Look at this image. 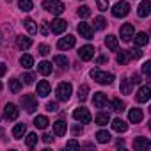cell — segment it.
Segmentation results:
<instances>
[{
	"label": "cell",
	"instance_id": "35",
	"mask_svg": "<svg viewBox=\"0 0 151 151\" xmlns=\"http://www.w3.org/2000/svg\"><path fill=\"white\" fill-rule=\"evenodd\" d=\"M110 107H112V110H116V112H123L124 103H123V100L116 98V100H112V101H110Z\"/></svg>",
	"mask_w": 151,
	"mask_h": 151
},
{
	"label": "cell",
	"instance_id": "25",
	"mask_svg": "<svg viewBox=\"0 0 151 151\" xmlns=\"http://www.w3.org/2000/svg\"><path fill=\"white\" fill-rule=\"evenodd\" d=\"M25 132H27V126H25V123H18V124L13 128V137H14V139H22Z\"/></svg>",
	"mask_w": 151,
	"mask_h": 151
},
{
	"label": "cell",
	"instance_id": "1",
	"mask_svg": "<svg viewBox=\"0 0 151 151\" xmlns=\"http://www.w3.org/2000/svg\"><path fill=\"white\" fill-rule=\"evenodd\" d=\"M91 78H93V80H96L98 84L109 86V84H112V80H114V75H112V73H109V71L93 69V71H91Z\"/></svg>",
	"mask_w": 151,
	"mask_h": 151
},
{
	"label": "cell",
	"instance_id": "10",
	"mask_svg": "<svg viewBox=\"0 0 151 151\" xmlns=\"http://www.w3.org/2000/svg\"><path fill=\"white\" fill-rule=\"evenodd\" d=\"M75 36H71V34H68L66 37H60L59 39V43H57V46H59V50H69V48H73L75 46Z\"/></svg>",
	"mask_w": 151,
	"mask_h": 151
},
{
	"label": "cell",
	"instance_id": "31",
	"mask_svg": "<svg viewBox=\"0 0 151 151\" xmlns=\"http://www.w3.org/2000/svg\"><path fill=\"white\" fill-rule=\"evenodd\" d=\"M96 140H98V142H101V144H107V142L110 140V133H109V132H105V130H100V132L96 133Z\"/></svg>",
	"mask_w": 151,
	"mask_h": 151
},
{
	"label": "cell",
	"instance_id": "42",
	"mask_svg": "<svg viewBox=\"0 0 151 151\" xmlns=\"http://www.w3.org/2000/svg\"><path fill=\"white\" fill-rule=\"evenodd\" d=\"M96 6L100 11H107L109 9V0H96Z\"/></svg>",
	"mask_w": 151,
	"mask_h": 151
},
{
	"label": "cell",
	"instance_id": "45",
	"mask_svg": "<svg viewBox=\"0 0 151 151\" xmlns=\"http://www.w3.org/2000/svg\"><path fill=\"white\" fill-rule=\"evenodd\" d=\"M34 78H36V77H34L32 73H25V75H23V82H25V84H32Z\"/></svg>",
	"mask_w": 151,
	"mask_h": 151
},
{
	"label": "cell",
	"instance_id": "20",
	"mask_svg": "<svg viewBox=\"0 0 151 151\" xmlns=\"http://www.w3.org/2000/svg\"><path fill=\"white\" fill-rule=\"evenodd\" d=\"M16 45H18V48H20V50H27V48H30L32 39H30V37H27V36H18V37H16Z\"/></svg>",
	"mask_w": 151,
	"mask_h": 151
},
{
	"label": "cell",
	"instance_id": "4",
	"mask_svg": "<svg viewBox=\"0 0 151 151\" xmlns=\"http://www.w3.org/2000/svg\"><path fill=\"white\" fill-rule=\"evenodd\" d=\"M22 107H23L29 114H32V112L37 109V100H36V96H34V94H23V96H22Z\"/></svg>",
	"mask_w": 151,
	"mask_h": 151
},
{
	"label": "cell",
	"instance_id": "24",
	"mask_svg": "<svg viewBox=\"0 0 151 151\" xmlns=\"http://www.w3.org/2000/svg\"><path fill=\"white\" fill-rule=\"evenodd\" d=\"M48 124H50V121H48V117H45V116H37V117L34 119V126L39 128V130L48 128Z\"/></svg>",
	"mask_w": 151,
	"mask_h": 151
},
{
	"label": "cell",
	"instance_id": "5",
	"mask_svg": "<svg viewBox=\"0 0 151 151\" xmlns=\"http://www.w3.org/2000/svg\"><path fill=\"white\" fill-rule=\"evenodd\" d=\"M128 13H130L128 2H117V4L112 7V14H114L116 18H124V16H128Z\"/></svg>",
	"mask_w": 151,
	"mask_h": 151
},
{
	"label": "cell",
	"instance_id": "22",
	"mask_svg": "<svg viewBox=\"0 0 151 151\" xmlns=\"http://www.w3.org/2000/svg\"><path fill=\"white\" fill-rule=\"evenodd\" d=\"M112 128L116 130V132H119V133H124L126 130H128V124L123 121V119H119V117H116L114 121H112Z\"/></svg>",
	"mask_w": 151,
	"mask_h": 151
},
{
	"label": "cell",
	"instance_id": "54",
	"mask_svg": "<svg viewBox=\"0 0 151 151\" xmlns=\"http://www.w3.org/2000/svg\"><path fill=\"white\" fill-rule=\"evenodd\" d=\"M0 91H2V84H0Z\"/></svg>",
	"mask_w": 151,
	"mask_h": 151
},
{
	"label": "cell",
	"instance_id": "41",
	"mask_svg": "<svg viewBox=\"0 0 151 151\" xmlns=\"http://www.w3.org/2000/svg\"><path fill=\"white\" fill-rule=\"evenodd\" d=\"M117 64H121V66H124L126 62H128V55H126V52H119L117 53Z\"/></svg>",
	"mask_w": 151,
	"mask_h": 151
},
{
	"label": "cell",
	"instance_id": "40",
	"mask_svg": "<svg viewBox=\"0 0 151 151\" xmlns=\"http://www.w3.org/2000/svg\"><path fill=\"white\" fill-rule=\"evenodd\" d=\"M126 55H128V59H140L142 57V52L139 48H132V50L126 52Z\"/></svg>",
	"mask_w": 151,
	"mask_h": 151
},
{
	"label": "cell",
	"instance_id": "39",
	"mask_svg": "<svg viewBox=\"0 0 151 151\" xmlns=\"http://www.w3.org/2000/svg\"><path fill=\"white\" fill-rule=\"evenodd\" d=\"M105 25H107V22H105V18H103V16H98V18H94V29H96V30H101V29H105Z\"/></svg>",
	"mask_w": 151,
	"mask_h": 151
},
{
	"label": "cell",
	"instance_id": "16",
	"mask_svg": "<svg viewBox=\"0 0 151 151\" xmlns=\"http://www.w3.org/2000/svg\"><path fill=\"white\" fill-rule=\"evenodd\" d=\"M149 98H151V89H149L147 86H142V87L137 91V101H139V103H146Z\"/></svg>",
	"mask_w": 151,
	"mask_h": 151
},
{
	"label": "cell",
	"instance_id": "3",
	"mask_svg": "<svg viewBox=\"0 0 151 151\" xmlns=\"http://www.w3.org/2000/svg\"><path fill=\"white\" fill-rule=\"evenodd\" d=\"M71 93H73L71 84H68V82L59 84V87H57V98H59L60 101H68V100L71 98Z\"/></svg>",
	"mask_w": 151,
	"mask_h": 151
},
{
	"label": "cell",
	"instance_id": "7",
	"mask_svg": "<svg viewBox=\"0 0 151 151\" xmlns=\"http://www.w3.org/2000/svg\"><path fill=\"white\" fill-rule=\"evenodd\" d=\"M77 30H78V34H80V37H84V39H93V36H94V30H93V27L89 25V23H78V27H77Z\"/></svg>",
	"mask_w": 151,
	"mask_h": 151
},
{
	"label": "cell",
	"instance_id": "55",
	"mask_svg": "<svg viewBox=\"0 0 151 151\" xmlns=\"http://www.w3.org/2000/svg\"><path fill=\"white\" fill-rule=\"evenodd\" d=\"M7 2H11V0H7Z\"/></svg>",
	"mask_w": 151,
	"mask_h": 151
},
{
	"label": "cell",
	"instance_id": "37",
	"mask_svg": "<svg viewBox=\"0 0 151 151\" xmlns=\"http://www.w3.org/2000/svg\"><path fill=\"white\" fill-rule=\"evenodd\" d=\"M25 144H27L29 147H34V146L37 144V135H36V133H29L27 139H25Z\"/></svg>",
	"mask_w": 151,
	"mask_h": 151
},
{
	"label": "cell",
	"instance_id": "14",
	"mask_svg": "<svg viewBox=\"0 0 151 151\" xmlns=\"http://www.w3.org/2000/svg\"><path fill=\"white\" fill-rule=\"evenodd\" d=\"M93 103L96 109H105L109 105V100L105 96V93H94V98H93Z\"/></svg>",
	"mask_w": 151,
	"mask_h": 151
},
{
	"label": "cell",
	"instance_id": "30",
	"mask_svg": "<svg viewBox=\"0 0 151 151\" xmlns=\"http://www.w3.org/2000/svg\"><path fill=\"white\" fill-rule=\"evenodd\" d=\"M109 114H105V112H100L98 116H96V119H94V123L96 124H100V126H105V124H109Z\"/></svg>",
	"mask_w": 151,
	"mask_h": 151
},
{
	"label": "cell",
	"instance_id": "52",
	"mask_svg": "<svg viewBox=\"0 0 151 151\" xmlns=\"http://www.w3.org/2000/svg\"><path fill=\"white\" fill-rule=\"evenodd\" d=\"M39 30H41V34H43V36H46V34H48V30H46V27H45V25H41V29H39Z\"/></svg>",
	"mask_w": 151,
	"mask_h": 151
},
{
	"label": "cell",
	"instance_id": "8",
	"mask_svg": "<svg viewBox=\"0 0 151 151\" xmlns=\"http://www.w3.org/2000/svg\"><path fill=\"white\" fill-rule=\"evenodd\" d=\"M66 27H68V22L62 20V18H55V20L50 23V29H52L53 34H62V32L66 30Z\"/></svg>",
	"mask_w": 151,
	"mask_h": 151
},
{
	"label": "cell",
	"instance_id": "15",
	"mask_svg": "<svg viewBox=\"0 0 151 151\" xmlns=\"http://www.w3.org/2000/svg\"><path fill=\"white\" fill-rule=\"evenodd\" d=\"M137 14L140 18H147L151 14V2L149 0H144V2H140V6L137 7Z\"/></svg>",
	"mask_w": 151,
	"mask_h": 151
},
{
	"label": "cell",
	"instance_id": "36",
	"mask_svg": "<svg viewBox=\"0 0 151 151\" xmlns=\"http://www.w3.org/2000/svg\"><path fill=\"white\" fill-rule=\"evenodd\" d=\"M87 94H89V87L84 84V86H80L78 87V100L80 101H86L87 100Z\"/></svg>",
	"mask_w": 151,
	"mask_h": 151
},
{
	"label": "cell",
	"instance_id": "26",
	"mask_svg": "<svg viewBox=\"0 0 151 151\" xmlns=\"http://www.w3.org/2000/svg\"><path fill=\"white\" fill-rule=\"evenodd\" d=\"M37 71L46 77V75H50V73H52V64H50V62H46V60H43V62H39V64H37Z\"/></svg>",
	"mask_w": 151,
	"mask_h": 151
},
{
	"label": "cell",
	"instance_id": "18",
	"mask_svg": "<svg viewBox=\"0 0 151 151\" xmlns=\"http://www.w3.org/2000/svg\"><path fill=\"white\" fill-rule=\"evenodd\" d=\"M142 117H144V114H142V110L140 109H130V112H128V119L132 121V123H140L142 121Z\"/></svg>",
	"mask_w": 151,
	"mask_h": 151
},
{
	"label": "cell",
	"instance_id": "38",
	"mask_svg": "<svg viewBox=\"0 0 151 151\" xmlns=\"http://www.w3.org/2000/svg\"><path fill=\"white\" fill-rule=\"evenodd\" d=\"M77 14H78L80 18H89V16H91V9H89L87 6H82V7H78Z\"/></svg>",
	"mask_w": 151,
	"mask_h": 151
},
{
	"label": "cell",
	"instance_id": "17",
	"mask_svg": "<svg viewBox=\"0 0 151 151\" xmlns=\"http://www.w3.org/2000/svg\"><path fill=\"white\" fill-rule=\"evenodd\" d=\"M50 91H52V86H50L46 80H41V82L37 84V96L45 98V96H48V94H50Z\"/></svg>",
	"mask_w": 151,
	"mask_h": 151
},
{
	"label": "cell",
	"instance_id": "33",
	"mask_svg": "<svg viewBox=\"0 0 151 151\" xmlns=\"http://www.w3.org/2000/svg\"><path fill=\"white\" fill-rule=\"evenodd\" d=\"M9 89H11V93L18 94V93L22 91V82H20V80H16V78L9 80Z\"/></svg>",
	"mask_w": 151,
	"mask_h": 151
},
{
	"label": "cell",
	"instance_id": "6",
	"mask_svg": "<svg viewBox=\"0 0 151 151\" xmlns=\"http://www.w3.org/2000/svg\"><path fill=\"white\" fill-rule=\"evenodd\" d=\"M73 117L77 119V121H80V123H91V112L87 110V109H84V107H80V109H75L73 110Z\"/></svg>",
	"mask_w": 151,
	"mask_h": 151
},
{
	"label": "cell",
	"instance_id": "53",
	"mask_svg": "<svg viewBox=\"0 0 151 151\" xmlns=\"http://www.w3.org/2000/svg\"><path fill=\"white\" fill-rule=\"evenodd\" d=\"M0 137H4V130L2 128H0Z\"/></svg>",
	"mask_w": 151,
	"mask_h": 151
},
{
	"label": "cell",
	"instance_id": "49",
	"mask_svg": "<svg viewBox=\"0 0 151 151\" xmlns=\"http://www.w3.org/2000/svg\"><path fill=\"white\" fill-rule=\"evenodd\" d=\"M66 147H80V144L77 140H69V142H66Z\"/></svg>",
	"mask_w": 151,
	"mask_h": 151
},
{
	"label": "cell",
	"instance_id": "27",
	"mask_svg": "<svg viewBox=\"0 0 151 151\" xmlns=\"http://www.w3.org/2000/svg\"><path fill=\"white\" fill-rule=\"evenodd\" d=\"M23 27L27 29L29 34H36V32H37V25H36V22H34L32 18H27V20L23 22Z\"/></svg>",
	"mask_w": 151,
	"mask_h": 151
},
{
	"label": "cell",
	"instance_id": "47",
	"mask_svg": "<svg viewBox=\"0 0 151 151\" xmlns=\"http://www.w3.org/2000/svg\"><path fill=\"white\" fill-rule=\"evenodd\" d=\"M71 132H73V135H75V137H78L84 130H82V126H78V124H77V126H73V128H71Z\"/></svg>",
	"mask_w": 151,
	"mask_h": 151
},
{
	"label": "cell",
	"instance_id": "46",
	"mask_svg": "<svg viewBox=\"0 0 151 151\" xmlns=\"http://www.w3.org/2000/svg\"><path fill=\"white\" fill-rule=\"evenodd\" d=\"M142 73H144V75H149V73H151V62H149V60H146V62L142 64Z\"/></svg>",
	"mask_w": 151,
	"mask_h": 151
},
{
	"label": "cell",
	"instance_id": "2",
	"mask_svg": "<svg viewBox=\"0 0 151 151\" xmlns=\"http://www.w3.org/2000/svg\"><path fill=\"white\" fill-rule=\"evenodd\" d=\"M43 7L48 11V13H52V14H55V16H59V14H62L64 13V4L62 2H59V0H45L43 2Z\"/></svg>",
	"mask_w": 151,
	"mask_h": 151
},
{
	"label": "cell",
	"instance_id": "9",
	"mask_svg": "<svg viewBox=\"0 0 151 151\" xmlns=\"http://www.w3.org/2000/svg\"><path fill=\"white\" fill-rule=\"evenodd\" d=\"M18 114H20V110H18V107H16L14 103H7V105H6L4 117H6L7 121H14V119H18Z\"/></svg>",
	"mask_w": 151,
	"mask_h": 151
},
{
	"label": "cell",
	"instance_id": "44",
	"mask_svg": "<svg viewBox=\"0 0 151 151\" xmlns=\"http://www.w3.org/2000/svg\"><path fill=\"white\" fill-rule=\"evenodd\" d=\"M46 110H48V112H57V110H59V105H57L55 101H48V103H46Z\"/></svg>",
	"mask_w": 151,
	"mask_h": 151
},
{
	"label": "cell",
	"instance_id": "19",
	"mask_svg": "<svg viewBox=\"0 0 151 151\" xmlns=\"http://www.w3.org/2000/svg\"><path fill=\"white\" fill-rule=\"evenodd\" d=\"M105 46H107L109 50H112V52H117V50H119V41H117V37H116V36H107V37H105Z\"/></svg>",
	"mask_w": 151,
	"mask_h": 151
},
{
	"label": "cell",
	"instance_id": "32",
	"mask_svg": "<svg viewBox=\"0 0 151 151\" xmlns=\"http://www.w3.org/2000/svg\"><path fill=\"white\" fill-rule=\"evenodd\" d=\"M18 6H20V9H22L23 13H29V11H32V7H34L32 0H20Z\"/></svg>",
	"mask_w": 151,
	"mask_h": 151
},
{
	"label": "cell",
	"instance_id": "12",
	"mask_svg": "<svg viewBox=\"0 0 151 151\" xmlns=\"http://www.w3.org/2000/svg\"><path fill=\"white\" fill-rule=\"evenodd\" d=\"M94 46H91V45H86V46H82L80 50H78V57L82 59V60H91L93 57H94Z\"/></svg>",
	"mask_w": 151,
	"mask_h": 151
},
{
	"label": "cell",
	"instance_id": "13",
	"mask_svg": "<svg viewBox=\"0 0 151 151\" xmlns=\"http://www.w3.org/2000/svg\"><path fill=\"white\" fill-rule=\"evenodd\" d=\"M133 147H135L137 151H146V149L151 147V140L146 139V137H137V139L133 140Z\"/></svg>",
	"mask_w": 151,
	"mask_h": 151
},
{
	"label": "cell",
	"instance_id": "21",
	"mask_svg": "<svg viewBox=\"0 0 151 151\" xmlns=\"http://www.w3.org/2000/svg\"><path fill=\"white\" fill-rule=\"evenodd\" d=\"M132 39H133L135 46H144V45H147V41H149V37H147V34H146V32H139V34H137V36H133Z\"/></svg>",
	"mask_w": 151,
	"mask_h": 151
},
{
	"label": "cell",
	"instance_id": "50",
	"mask_svg": "<svg viewBox=\"0 0 151 151\" xmlns=\"http://www.w3.org/2000/svg\"><path fill=\"white\" fill-rule=\"evenodd\" d=\"M132 82H133V84H140V82H142V78H140V75H137V73H135L133 77H132Z\"/></svg>",
	"mask_w": 151,
	"mask_h": 151
},
{
	"label": "cell",
	"instance_id": "51",
	"mask_svg": "<svg viewBox=\"0 0 151 151\" xmlns=\"http://www.w3.org/2000/svg\"><path fill=\"white\" fill-rule=\"evenodd\" d=\"M6 71H7L6 64H4V62H0V77H4V75H6Z\"/></svg>",
	"mask_w": 151,
	"mask_h": 151
},
{
	"label": "cell",
	"instance_id": "48",
	"mask_svg": "<svg viewBox=\"0 0 151 151\" xmlns=\"http://www.w3.org/2000/svg\"><path fill=\"white\" fill-rule=\"evenodd\" d=\"M52 140H53V137H52L50 133H45V135H43V142H45V144H50Z\"/></svg>",
	"mask_w": 151,
	"mask_h": 151
},
{
	"label": "cell",
	"instance_id": "29",
	"mask_svg": "<svg viewBox=\"0 0 151 151\" xmlns=\"http://www.w3.org/2000/svg\"><path fill=\"white\" fill-rule=\"evenodd\" d=\"M53 62L59 66V68H68V64H69V60H68V57H64V55H55L53 57Z\"/></svg>",
	"mask_w": 151,
	"mask_h": 151
},
{
	"label": "cell",
	"instance_id": "43",
	"mask_svg": "<svg viewBox=\"0 0 151 151\" xmlns=\"http://www.w3.org/2000/svg\"><path fill=\"white\" fill-rule=\"evenodd\" d=\"M37 52H39L41 55H48V53H50V46H48V45H39V46H37Z\"/></svg>",
	"mask_w": 151,
	"mask_h": 151
},
{
	"label": "cell",
	"instance_id": "28",
	"mask_svg": "<svg viewBox=\"0 0 151 151\" xmlns=\"http://www.w3.org/2000/svg\"><path fill=\"white\" fill-rule=\"evenodd\" d=\"M20 64H22L25 69H30V68L34 66V59H32L30 55H22V57H20Z\"/></svg>",
	"mask_w": 151,
	"mask_h": 151
},
{
	"label": "cell",
	"instance_id": "23",
	"mask_svg": "<svg viewBox=\"0 0 151 151\" xmlns=\"http://www.w3.org/2000/svg\"><path fill=\"white\" fill-rule=\"evenodd\" d=\"M53 133H55L57 137H62V135L66 133V123H64L62 119H59V121L53 123Z\"/></svg>",
	"mask_w": 151,
	"mask_h": 151
},
{
	"label": "cell",
	"instance_id": "11",
	"mask_svg": "<svg viewBox=\"0 0 151 151\" xmlns=\"http://www.w3.org/2000/svg\"><path fill=\"white\" fill-rule=\"evenodd\" d=\"M133 25L132 23H124L121 29H119V34H121V39L123 41H132V37H133Z\"/></svg>",
	"mask_w": 151,
	"mask_h": 151
},
{
	"label": "cell",
	"instance_id": "34",
	"mask_svg": "<svg viewBox=\"0 0 151 151\" xmlns=\"http://www.w3.org/2000/svg\"><path fill=\"white\" fill-rule=\"evenodd\" d=\"M119 89H121L123 94H130V93H132V84H130V80H128V78H123Z\"/></svg>",
	"mask_w": 151,
	"mask_h": 151
}]
</instances>
